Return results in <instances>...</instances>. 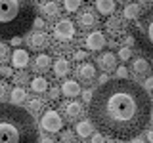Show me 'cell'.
<instances>
[{
	"instance_id": "cell-15",
	"label": "cell",
	"mask_w": 153,
	"mask_h": 143,
	"mask_svg": "<svg viewBox=\"0 0 153 143\" xmlns=\"http://www.w3.org/2000/svg\"><path fill=\"white\" fill-rule=\"evenodd\" d=\"M27 63H29V54H27V50L17 48V50L12 54V65L16 67V69H25Z\"/></svg>"
},
{
	"instance_id": "cell-45",
	"label": "cell",
	"mask_w": 153,
	"mask_h": 143,
	"mask_svg": "<svg viewBox=\"0 0 153 143\" xmlns=\"http://www.w3.org/2000/svg\"><path fill=\"white\" fill-rule=\"evenodd\" d=\"M119 2H121V4H126V2H128V0H119Z\"/></svg>"
},
{
	"instance_id": "cell-34",
	"label": "cell",
	"mask_w": 153,
	"mask_h": 143,
	"mask_svg": "<svg viewBox=\"0 0 153 143\" xmlns=\"http://www.w3.org/2000/svg\"><path fill=\"white\" fill-rule=\"evenodd\" d=\"M8 84L6 82H0V103L4 101V99H6V95H8Z\"/></svg>"
},
{
	"instance_id": "cell-20",
	"label": "cell",
	"mask_w": 153,
	"mask_h": 143,
	"mask_svg": "<svg viewBox=\"0 0 153 143\" xmlns=\"http://www.w3.org/2000/svg\"><path fill=\"white\" fill-rule=\"evenodd\" d=\"M96 12L102 13V15H113L115 0H96Z\"/></svg>"
},
{
	"instance_id": "cell-3",
	"label": "cell",
	"mask_w": 153,
	"mask_h": 143,
	"mask_svg": "<svg viewBox=\"0 0 153 143\" xmlns=\"http://www.w3.org/2000/svg\"><path fill=\"white\" fill-rule=\"evenodd\" d=\"M36 17L35 0H0V40L23 36Z\"/></svg>"
},
{
	"instance_id": "cell-46",
	"label": "cell",
	"mask_w": 153,
	"mask_h": 143,
	"mask_svg": "<svg viewBox=\"0 0 153 143\" xmlns=\"http://www.w3.org/2000/svg\"><path fill=\"white\" fill-rule=\"evenodd\" d=\"M113 143H123V141H113Z\"/></svg>"
},
{
	"instance_id": "cell-2",
	"label": "cell",
	"mask_w": 153,
	"mask_h": 143,
	"mask_svg": "<svg viewBox=\"0 0 153 143\" xmlns=\"http://www.w3.org/2000/svg\"><path fill=\"white\" fill-rule=\"evenodd\" d=\"M0 143H38V130L27 109L0 103Z\"/></svg>"
},
{
	"instance_id": "cell-29",
	"label": "cell",
	"mask_w": 153,
	"mask_h": 143,
	"mask_svg": "<svg viewBox=\"0 0 153 143\" xmlns=\"http://www.w3.org/2000/svg\"><path fill=\"white\" fill-rule=\"evenodd\" d=\"M8 55H10V48L4 44V42H0V63L8 59Z\"/></svg>"
},
{
	"instance_id": "cell-30",
	"label": "cell",
	"mask_w": 153,
	"mask_h": 143,
	"mask_svg": "<svg viewBox=\"0 0 153 143\" xmlns=\"http://www.w3.org/2000/svg\"><path fill=\"white\" fill-rule=\"evenodd\" d=\"M132 57V52H130V48H121L119 50V59H123V61H128Z\"/></svg>"
},
{
	"instance_id": "cell-10",
	"label": "cell",
	"mask_w": 153,
	"mask_h": 143,
	"mask_svg": "<svg viewBox=\"0 0 153 143\" xmlns=\"http://www.w3.org/2000/svg\"><path fill=\"white\" fill-rule=\"evenodd\" d=\"M48 46H50V38H48V35H44V32H35V35L29 38V48H31L33 52H42V50H46Z\"/></svg>"
},
{
	"instance_id": "cell-33",
	"label": "cell",
	"mask_w": 153,
	"mask_h": 143,
	"mask_svg": "<svg viewBox=\"0 0 153 143\" xmlns=\"http://www.w3.org/2000/svg\"><path fill=\"white\" fill-rule=\"evenodd\" d=\"M46 92H48V97H50L52 101H56V99L59 97V94H61V92H59V88H48Z\"/></svg>"
},
{
	"instance_id": "cell-43",
	"label": "cell",
	"mask_w": 153,
	"mask_h": 143,
	"mask_svg": "<svg viewBox=\"0 0 153 143\" xmlns=\"http://www.w3.org/2000/svg\"><path fill=\"white\" fill-rule=\"evenodd\" d=\"M130 143H146V141H143V139H140V137H134V139H132Z\"/></svg>"
},
{
	"instance_id": "cell-32",
	"label": "cell",
	"mask_w": 153,
	"mask_h": 143,
	"mask_svg": "<svg viewBox=\"0 0 153 143\" xmlns=\"http://www.w3.org/2000/svg\"><path fill=\"white\" fill-rule=\"evenodd\" d=\"M90 139H92V143H105V139H103V133H102V132H92Z\"/></svg>"
},
{
	"instance_id": "cell-21",
	"label": "cell",
	"mask_w": 153,
	"mask_h": 143,
	"mask_svg": "<svg viewBox=\"0 0 153 143\" xmlns=\"http://www.w3.org/2000/svg\"><path fill=\"white\" fill-rule=\"evenodd\" d=\"M29 84H31V90H33L35 94H44L46 90L50 88L44 76H35L33 80H29Z\"/></svg>"
},
{
	"instance_id": "cell-16",
	"label": "cell",
	"mask_w": 153,
	"mask_h": 143,
	"mask_svg": "<svg viewBox=\"0 0 153 143\" xmlns=\"http://www.w3.org/2000/svg\"><path fill=\"white\" fill-rule=\"evenodd\" d=\"M82 103H79V101H71V103H67L65 107H63V113H65V118L67 120H75L76 116H80L82 114Z\"/></svg>"
},
{
	"instance_id": "cell-28",
	"label": "cell",
	"mask_w": 153,
	"mask_h": 143,
	"mask_svg": "<svg viewBox=\"0 0 153 143\" xmlns=\"http://www.w3.org/2000/svg\"><path fill=\"white\" fill-rule=\"evenodd\" d=\"M86 59H88V52H84V50H76L73 54V61H80V63H82Z\"/></svg>"
},
{
	"instance_id": "cell-14",
	"label": "cell",
	"mask_w": 153,
	"mask_h": 143,
	"mask_svg": "<svg viewBox=\"0 0 153 143\" xmlns=\"http://www.w3.org/2000/svg\"><path fill=\"white\" fill-rule=\"evenodd\" d=\"M59 92L63 94L65 97H76V95H80L82 90H80V84L76 82V80H65Z\"/></svg>"
},
{
	"instance_id": "cell-7",
	"label": "cell",
	"mask_w": 153,
	"mask_h": 143,
	"mask_svg": "<svg viewBox=\"0 0 153 143\" xmlns=\"http://www.w3.org/2000/svg\"><path fill=\"white\" fill-rule=\"evenodd\" d=\"M98 13H96V10L92 8H84L82 12L76 15V27L80 29V31H92V29L98 27Z\"/></svg>"
},
{
	"instance_id": "cell-23",
	"label": "cell",
	"mask_w": 153,
	"mask_h": 143,
	"mask_svg": "<svg viewBox=\"0 0 153 143\" xmlns=\"http://www.w3.org/2000/svg\"><path fill=\"white\" fill-rule=\"evenodd\" d=\"M10 99H12L13 105H19L23 101H27V92L23 86H16V88L12 90V94H10Z\"/></svg>"
},
{
	"instance_id": "cell-19",
	"label": "cell",
	"mask_w": 153,
	"mask_h": 143,
	"mask_svg": "<svg viewBox=\"0 0 153 143\" xmlns=\"http://www.w3.org/2000/svg\"><path fill=\"white\" fill-rule=\"evenodd\" d=\"M69 71H71V65H69V61H67L65 57H57V59L54 61V74L57 76V78L67 76Z\"/></svg>"
},
{
	"instance_id": "cell-6",
	"label": "cell",
	"mask_w": 153,
	"mask_h": 143,
	"mask_svg": "<svg viewBox=\"0 0 153 143\" xmlns=\"http://www.w3.org/2000/svg\"><path fill=\"white\" fill-rule=\"evenodd\" d=\"M40 126H42V130H46L50 133L61 132V128H63V118H61V114L57 111H46V113H42V116H40Z\"/></svg>"
},
{
	"instance_id": "cell-13",
	"label": "cell",
	"mask_w": 153,
	"mask_h": 143,
	"mask_svg": "<svg viewBox=\"0 0 153 143\" xmlns=\"http://www.w3.org/2000/svg\"><path fill=\"white\" fill-rule=\"evenodd\" d=\"M132 71L138 76H147L151 73V65H149V61H147L146 57H136V59L132 61Z\"/></svg>"
},
{
	"instance_id": "cell-36",
	"label": "cell",
	"mask_w": 153,
	"mask_h": 143,
	"mask_svg": "<svg viewBox=\"0 0 153 143\" xmlns=\"http://www.w3.org/2000/svg\"><path fill=\"white\" fill-rule=\"evenodd\" d=\"M0 74H2V76H6V78H10V76L13 74V71L10 69V67H0Z\"/></svg>"
},
{
	"instance_id": "cell-31",
	"label": "cell",
	"mask_w": 153,
	"mask_h": 143,
	"mask_svg": "<svg viewBox=\"0 0 153 143\" xmlns=\"http://www.w3.org/2000/svg\"><path fill=\"white\" fill-rule=\"evenodd\" d=\"M115 73H117V78H126L128 76V69L126 67H115Z\"/></svg>"
},
{
	"instance_id": "cell-12",
	"label": "cell",
	"mask_w": 153,
	"mask_h": 143,
	"mask_svg": "<svg viewBox=\"0 0 153 143\" xmlns=\"http://www.w3.org/2000/svg\"><path fill=\"white\" fill-rule=\"evenodd\" d=\"M50 67H52V57L46 55V54H38V55L35 57V61H33V71H35L36 74L46 73Z\"/></svg>"
},
{
	"instance_id": "cell-24",
	"label": "cell",
	"mask_w": 153,
	"mask_h": 143,
	"mask_svg": "<svg viewBox=\"0 0 153 143\" xmlns=\"http://www.w3.org/2000/svg\"><path fill=\"white\" fill-rule=\"evenodd\" d=\"M42 109H44V101H42V99H31L27 113L31 114V116L33 114H42Z\"/></svg>"
},
{
	"instance_id": "cell-5",
	"label": "cell",
	"mask_w": 153,
	"mask_h": 143,
	"mask_svg": "<svg viewBox=\"0 0 153 143\" xmlns=\"http://www.w3.org/2000/svg\"><path fill=\"white\" fill-rule=\"evenodd\" d=\"M105 31H107L109 36L113 38H119V36H124L128 31V25H126V19L123 15H109L105 19Z\"/></svg>"
},
{
	"instance_id": "cell-35",
	"label": "cell",
	"mask_w": 153,
	"mask_h": 143,
	"mask_svg": "<svg viewBox=\"0 0 153 143\" xmlns=\"http://www.w3.org/2000/svg\"><path fill=\"white\" fill-rule=\"evenodd\" d=\"M33 27H35L36 31L44 29V19H42V17H35V21H33Z\"/></svg>"
},
{
	"instance_id": "cell-25",
	"label": "cell",
	"mask_w": 153,
	"mask_h": 143,
	"mask_svg": "<svg viewBox=\"0 0 153 143\" xmlns=\"http://www.w3.org/2000/svg\"><path fill=\"white\" fill-rule=\"evenodd\" d=\"M80 6H82V0H63V8L69 13H75Z\"/></svg>"
},
{
	"instance_id": "cell-38",
	"label": "cell",
	"mask_w": 153,
	"mask_h": 143,
	"mask_svg": "<svg viewBox=\"0 0 153 143\" xmlns=\"http://www.w3.org/2000/svg\"><path fill=\"white\" fill-rule=\"evenodd\" d=\"M151 88H153V78H151V76H147V78H146V84H143V90L149 94V90H151Z\"/></svg>"
},
{
	"instance_id": "cell-39",
	"label": "cell",
	"mask_w": 153,
	"mask_h": 143,
	"mask_svg": "<svg viewBox=\"0 0 153 143\" xmlns=\"http://www.w3.org/2000/svg\"><path fill=\"white\" fill-rule=\"evenodd\" d=\"M80 94H82V97H84V101L86 103H90V99H92V90H84V92H80Z\"/></svg>"
},
{
	"instance_id": "cell-22",
	"label": "cell",
	"mask_w": 153,
	"mask_h": 143,
	"mask_svg": "<svg viewBox=\"0 0 153 143\" xmlns=\"http://www.w3.org/2000/svg\"><path fill=\"white\" fill-rule=\"evenodd\" d=\"M42 13H44L48 19H54L57 13H59V6H57V2H54V0L44 2V4H42Z\"/></svg>"
},
{
	"instance_id": "cell-18",
	"label": "cell",
	"mask_w": 153,
	"mask_h": 143,
	"mask_svg": "<svg viewBox=\"0 0 153 143\" xmlns=\"http://www.w3.org/2000/svg\"><path fill=\"white\" fill-rule=\"evenodd\" d=\"M75 132H76V136H79L80 139H88V137L92 136V132H94V124L90 120H80V122H76Z\"/></svg>"
},
{
	"instance_id": "cell-4",
	"label": "cell",
	"mask_w": 153,
	"mask_h": 143,
	"mask_svg": "<svg viewBox=\"0 0 153 143\" xmlns=\"http://www.w3.org/2000/svg\"><path fill=\"white\" fill-rule=\"evenodd\" d=\"M75 23L71 21V19H61V21H57L54 25V38L59 44H69V42H73L75 38Z\"/></svg>"
},
{
	"instance_id": "cell-8",
	"label": "cell",
	"mask_w": 153,
	"mask_h": 143,
	"mask_svg": "<svg viewBox=\"0 0 153 143\" xmlns=\"http://www.w3.org/2000/svg\"><path fill=\"white\" fill-rule=\"evenodd\" d=\"M76 78H79V82H82V84H86V86H90L96 80V67L92 65V63H86V61H82L79 67H76Z\"/></svg>"
},
{
	"instance_id": "cell-1",
	"label": "cell",
	"mask_w": 153,
	"mask_h": 143,
	"mask_svg": "<svg viewBox=\"0 0 153 143\" xmlns=\"http://www.w3.org/2000/svg\"><path fill=\"white\" fill-rule=\"evenodd\" d=\"M90 122L103 136L117 139L136 137L151 120V97L128 78L107 80L90 99Z\"/></svg>"
},
{
	"instance_id": "cell-9",
	"label": "cell",
	"mask_w": 153,
	"mask_h": 143,
	"mask_svg": "<svg viewBox=\"0 0 153 143\" xmlns=\"http://www.w3.org/2000/svg\"><path fill=\"white\" fill-rule=\"evenodd\" d=\"M84 46H86L88 52H100L105 46V35L100 32V31H92L84 38Z\"/></svg>"
},
{
	"instance_id": "cell-41",
	"label": "cell",
	"mask_w": 153,
	"mask_h": 143,
	"mask_svg": "<svg viewBox=\"0 0 153 143\" xmlns=\"http://www.w3.org/2000/svg\"><path fill=\"white\" fill-rule=\"evenodd\" d=\"M107 80H109V76H107V73H103L102 76H100V82H102V84H103V82H107Z\"/></svg>"
},
{
	"instance_id": "cell-44",
	"label": "cell",
	"mask_w": 153,
	"mask_h": 143,
	"mask_svg": "<svg viewBox=\"0 0 153 143\" xmlns=\"http://www.w3.org/2000/svg\"><path fill=\"white\" fill-rule=\"evenodd\" d=\"M40 143H54V139H50V137H44V139H42Z\"/></svg>"
},
{
	"instance_id": "cell-42",
	"label": "cell",
	"mask_w": 153,
	"mask_h": 143,
	"mask_svg": "<svg viewBox=\"0 0 153 143\" xmlns=\"http://www.w3.org/2000/svg\"><path fill=\"white\" fill-rule=\"evenodd\" d=\"M146 136H147V141H151V143H153V132H151V130H147Z\"/></svg>"
},
{
	"instance_id": "cell-40",
	"label": "cell",
	"mask_w": 153,
	"mask_h": 143,
	"mask_svg": "<svg viewBox=\"0 0 153 143\" xmlns=\"http://www.w3.org/2000/svg\"><path fill=\"white\" fill-rule=\"evenodd\" d=\"M10 40H12L13 46H19V44H21V36H13V38H10Z\"/></svg>"
},
{
	"instance_id": "cell-37",
	"label": "cell",
	"mask_w": 153,
	"mask_h": 143,
	"mask_svg": "<svg viewBox=\"0 0 153 143\" xmlns=\"http://www.w3.org/2000/svg\"><path fill=\"white\" fill-rule=\"evenodd\" d=\"M134 42H136V38H134V36H126L123 40V46L124 48H130V46H134Z\"/></svg>"
},
{
	"instance_id": "cell-11",
	"label": "cell",
	"mask_w": 153,
	"mask_h": 143,
	"mask_svg": "<svg viewBox=\"0 0 153 143\" xmlns=\"http://www.w3.org/2000/svg\"><path fill=\"white\" fill-rule=\"evenodd\" d=\"M98 67L103 71V73H109V71H115L117 67V55L111 54V52H105L98 57Z\"/></svg>"
},
{
	"instance_id": "cell-17",
	"label": "cell",
	"mask_w": 153,
	"mask_h": 143,
	"mask_svg": "<svg viewBox=\"0 0 153 143\" xmlns=\"http://www.w3.org/2000/svg\"><path fill=\"white\" fill-rule=\"evenodd\" d=\"M142 12H143V10H142L140 4H126L121 15L126 19V21H134V19H140Z\"/></svg>"
},
{
	"instance_id": "cell-27",
	"label": "cell",
	"mask_w": 153,
	"mask_h": 143,
	"mask_svg": "<svg viewBox=\"0 0 153 143\" xmlns=\"http://www.w3.org/2000/svg\"><path fill=\"white\" fill-rule=\"evenodd\" d=\"M61 143H75V133L71 132V130H65V132H61Z\"/></svg>"
},
{
	"instance_id": "cell-26",
	"label": "cell",
	"mask_w": 153,
	"mask_h": 143,
	"mask_svg": "<svg viewBox=\"0 0 153 143\" xmlns=\"http://www.w3.org/2000/svg\"><path fill=\"white\" fill-rule=\"evenodd\" d=\"M12 78H13V82H16V84H19V86H23V84H29V80H31V78H29V74H27V73H23V71H21V73H16V74H12Z\"/></svg>"
}]
</instances>
